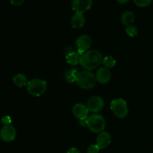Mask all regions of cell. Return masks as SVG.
I'll use <instances>...</instances> for the list:
<instances>
[{
    "label": "cell",
    "instance_id": "6da1fadb",
    "mask_svg": "<svg viewBox=\"0 0 153 153\" xmlns=\"http://www.w3.org/2000/svg\"><path fill=\"white\" fill-rule=\"evenodd\" d=\"M102 55L98 50L92 49L81 55L80 64L82 68L88 71L95 70L102 63Z\"/></svg>",
    "mask_w": 153,
    "mask_h": 153
},
{
    "label": "cell",
    "instance_id": "7a4b0ae2",
    "mask_svg": "<svg viewBox=\"0 0 153 153\" xmlns=\"http://www.w3.org/2000/svg\"><path fill=\"white\" fill-rule=\"evenodd\" d=\"M86 126L93 133H100L106 126L105 118L99 114H93L86 119Z\"/></svg>",
    "mask_w": 153,
    "mask_h": 153
},
{
    "label": "cell",
    "instance_id": "3957f363",
    "mask_svg": "<svg viewBox=\"0 0 153 153\" xmlns=\"http://www.w3.org/2000/svg\"><path fill=\"white\" fill-rule=\"evenodd\" d=\"M78 86L84 90L91 89L94 88L97 83V79L96 76L91 71L81 72L79 73V76L76 80Z\"/></svg>",
    "mask_w": 153,
    "mask_h": 153
},
{
    "label": "cell",
    "instance_id": "277c9868",
    "mask_svg": "<svg viewBox=\"0 0 153 153\" xmlns=\"http://www.w3.org/2000/svg\"><path fill=\"white\" fill-rule=\"evenodd\" d=\"M47 89V83L41 79H33L28 82L27 91L33 97H40Z\"/></svg>",
    "mask_w": 153,
    "mask_h": 153
},
{
    "label": "cell",
    "instance_id": "5b68a950",
    "mask_svg": "<svg viewBox=\"0 0 153 153\" xmlns=\"http://www.w3.org/2000/svg\"><path fill=\"white\" fill-rule=\"evenodd\" d=\"M110 108L114 114L118 118H125L128 114V108L126 102L123 99H114L111 102Z\"/></svg>",
    "mask_w": 153,
    "mask_h": 153
},
{
    "label": "cell",
    "instance_id": "8992f818",
    "mask_svg": "<svg viewBox=\"0 0 153 153\" xmlns=\"http://www.w3.org/2000/svg\"><path fill=\"white\" fill-rule=\"evenodd\" d=\"M76 45L78 48L77 52L82 55L85 52L89 51V49L92 45V39L89 35L82 34L77 38Z\"/></svg>",
    "mask_w": 153,
    "mask_h": 153
},
{
    "label": "cell",
    "instance_id": "52a82bcc",
    "mask_svg": "<svg viewBox=\"0 0 153 153\" xmlns=\"http://www.w3.org/2000/svg\"><path fill=\"white\" fill-rule=\"evenodd\" d=\"M105 106V102L102 97L95 96L88 100L87 102V107L90 112L94 114H97L101 111Z\"/></svg>",
    "mask_w": 153,
    "mask_h": 153
},
{
    "label": "cell",
    "instance_id": "ba28073f",
    "mask_svg": "<svg viewBox=\"0 0 153 153\" xmlns=\"http://www.w3.org/2000/svg\"><path fill=\"white\" fill-rule=\"evenodd\" d=\"M16 128L12 125H4L0 130V138L6 143L11 142L16 138Z\"/></svg>",
    "mask_w": 153,
    "mask_h": 153
},
{
    "label": "cell",
    "instance_id": "9c48e42d",
    "mask_svg": "<svg viewBox=\"0 0 153 153\" xmlns=\"http://www.w3.org/2000/svg\"><path fill=\"white\" fill-rule=\"evenodd\" d=\"M93 0H73L71 3L72 8L76 13H83L91 9Z\"/></svg>",
    "mask_w": 153,
    "mask_h": 153
},
{
    "label": "cell",
    "instance_id": "30bf717a",
    "mask_svg": "<svg viewBox=\"0 0 153 153\" xmlns=\"http://www.w3.org/2000/svg\"><path fill=\"white\" fill-rule=\"evenodd\" d=\"M73 114L79 120H84L89 116V110L85 105L82 103H77L73 105Z\"/></svg>",
    "mask_w": 153,
    "mask_h": 153
},
{
    "label": "cell",
    "instance_id": "8fae6325",
    "mask_svg": "<svg viewBox=\"0 0 153 153\" xmlns=\"http://www.w3.org/2000/svg\"><path fill=\"white\" fill-rule=\"evenodd\" d=\"M96 79H97V82H98L100 84H102V85L107 84L110 82L111 79V73L107 67H100L96 73Z\"/></svg>",
    "mask_w": 153,
    "mask_h": 153
},
{
    "label": "cell",
    "instance_id": "7c38bea8",
    "mask_svg": "<svg viewBox=\"0 0 153 153\" xmlns=\"http://www.w3.org/2000/svg\"><path fill=\"white\" fill-rule=\"evenodd\" d=\"M111 142V137L108 132L103 131L99 133L97 137V145L100 149H105L110 145Z\"/></svg>",
    "mask_w": 153,
    "mask_h": 153
},
{
    "label": "cell",
    "instance_id": "4fadbf2b",
    "mask_svg": "<svg viewBox=\"0 0 153 153\" xmlns=\"http://www.w3.org/2000/svg\"><path fill=\"white\" fill-rule=\"evenodd\" d=\"M71 25L74 28H81L85 25V18L84 16L83 13H76L73 15L71 18Z\"/></svg>",
    "mask_w": 153,
    "mask_h": 153
},
{
    "label": "cell",
    "instance_id": "5bb4252c",
    "mask_svg": "<svg viewBox=\"0 0 153 153\" xmlns=\"http://www.w3.org/2000/svg\"><path fill=\"white\" fill-rule=\"evenodd\" d=\"M135 20V16L131 10H126L121 15V22L126 27L132 25Z\"/></svg>",
    "mask_w": 153,
    "mask_h": 153
},
{
    "label": "cell",
    "instance_id": "9a60e30c",
    "mask_svg": "<svg viewBox=\"0 0 153 153\" xmlns=\"http://www.w3.org/2000/svg\"><path fill=\"white\" fill-rule=\"evenodd\" d=\"M81 55L78 52H70L66 55V61L72 66H76L80 63Z\"/></svg>",
    "mask_w": 153,
    "mask_h": 153
},
{
    "label": "cell",
    "instance_id": "2e32d148",
    "mask_svg": "<svg viewBox=\"0 0 153 153\" xmlns=\"http://www.w3.org/2000/svg\"><path fill=\"white\" fill-rule=\"evenodd\" d=\"M13 82L18 88H22L24 86H27L28 81L25 76L22 73H18L13 77Z\"/></svg>",
    "mask_w": 153,
    "mask_h": 153
},
{
    "label": "cell",
    "instance_id": "e0dca14e",
    "mask_svg": "<svg viewBox=\"0 0 153 153\" xmlns=\"http://www.w3.org/2000/svg\"><path fill=\"white\" fill-rule=\"evenodd\" d=\"M79 72L76 69H71L66 72L65 73V79L68 83H74L76 82L77 77L79 76Z\"/></svg>",
    "mask_w": 153,
    "mask_h": 153
},
{
    "label": "cell",
    "instance_id": "ac0fdd59",
    "mask_svg": "<svg viewBox=\"0 0 153 153\" xmlns=\"http://www.w3.org/2000/svg\"><path fill=\"white\" fill-rule=\"evenodd\" d=\"M102 64L105 67L110 70L111 68H113L116 65V60L113 58L112 56H106L103 58L102 60Z\"/></svg>",
    "mask_w": 153,
    "mask_h": 153
},
{
    "label": "cell",
    "instance_id": "d6986e66",
    "mask_svg": "<svg viewBox=\"0 0 153 153\" xmlns=\"http://www.w3.org/2000/svg\"><path fill=\"white\" fill-rule=\"evenodd\" d=\"M126 34H128L129 37H135V36H137V34H138V29H137L136 25H131L126 27Z\"/></svg>",
    "mask_w": 153,
    "mask_h": 153
},
{
    "label": "cell",
    "instance_id": "ffe728a7",
    "mask_svg": "<svg viewBox=\"0 0 153 153\" xmlns=\"http://www.w3.org/2000/svg\"><path fill=\"white\" fill-rule=\"evenodd\" d=\"M152 0H134V4L140 7H145L151 4Z\"/></svg>",
    "mask_w": 153,
    "mask_h": 153
},
{
    "label": "cell",
    "instance_id": "44dd1931",
    "mask_svg": "<svg viewBox=\"0 0 153 153\" xmlns=\"http://www.w3.org/2000/svg\"><path fill=\"white\" fill-rule=\"evenodd\" d=\"M100 149L97 144H92L88 148L87 152L88 153H99Z\"/></svg>",
    "mask_w": 153,
    "mask_h": 153
},
{
    "label": "cell",
    "instance_id": "7402d4cb",
    "mask_svg": "<svg viewBox=\"0 0 153 153\" xmlns=\"http://www.w3.org/2000/svg\"><path fill=\"white\" fill-rule=\"evenodd\" d=\"M1 123L4 125H11L12 120L11 117L10 116H4L3 117H1Z\"/></svg>",
    "mask_w": 153,
    "mask_h": 153
},
{
    "label": "cell",
    "instance_id": "603a6c76",
    "mask_svg": "<svg viewBox=\"0 0 153 153\" xmlns=\"http://www.w3.org/2000/svg\"><path fill=\"white\" fill-rule=\"evenodd\" d=\"M10 1L12 4H13V5L19 6L23 4L25 0H10Z\"/></svg>",
    "mask_w": 153,
    "mask_h": 153
},
{
    "label": "cell",
    "instance_id": "cb8c5ba5",
    "mask_svg": "<svg viewBox=\"0 0 153 153\" xmlns=\"http://www.w3.org/2000/svg\"><path fill=\"white\" fill-rule=\"evenodd\" d=\"M67 153H80V152H79V150L77 149V148L72 147L68 149V151H67Z\"/></svg>",
    "mask_w": 153,
    "mask_h": 153
},
{
    "label": "cell",
    "instance_id": "d4e9b609",
    "mask_svg": "<svg viewBox=\"0 0 153 153\" xmlns=\"http://www.w3.org/2000/svg\"><path fill=\"white\" fill-rule=\"evenodd\" d=\"M117 1L118 2L122 3V4H123V3H126V2H128V1H129V0H117Z\"/></svg>",
    "mask_w": 153,
    "mask_h": 153
}]
</instances>
